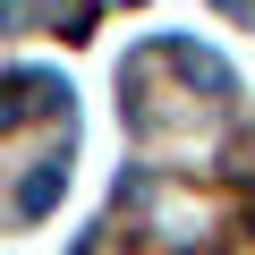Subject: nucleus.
Wrapping results in <instances>:
<instances>
[{
	"mask_svg": "<svg viewBox=\"0 0 255 255\" xmlns=\"http://www.w3.org/2000/svg\"><path fill=\"white\" fill-rule=\"evenodd\" d=\"M162 60H170L187 85H204V94H230V68H221L213 51H196V43H162Z\"/></svg>",
	"mask_w": 255,
	"mask_h": 255,
	"instance_id": "f257e3e1",
	"label": "nucleus"
},
{
	"mask_svg": "<svg viewBox=\"0 0 255 255\" xmlns=\"http://www.w3.org/2000/svg\"><path fill=\"white\" fill-rule=\"evenodd\" d=\"M34 102H60V85L51 77H9V85H0V128H17Z\"/></svg>",
	"mask_w": 255,
	"mask_h": 255,
	"instance_id": "f03ea898",
	"label": "nucleus"
},
{
	"mask_svg": "<svg viewBox=\"0 0 255 255\" xmlns=\"http://www.w3.org/2000/svg\"><path fill=\"white\" fill-rule=\"evenodd\" d=\"M51 204H60V162L34 170V187H17V213H51Z\"/></svg>",
	"mask_w": 255,
	"mask_h": 255,
	"instance_id": "7ed1b4c3",
	"label": "nucleus"
},
{
	"mask_svg": "<svg viewBox=\"0 0 255 255\" xmlns=\"http://www.w3.org/2000/svg\"><path fill=\"white\" fill-rule=\"evenodd\" d=\"M247 221H255V204H247Z\"/></svg>",
	"mask_w": 255,
	"mask_h": 255,
	"instance_id": "20e7f679",
	"label": "nucleus"
}]
</instances>
